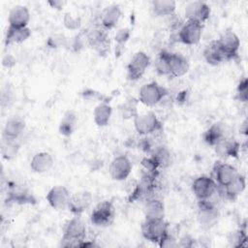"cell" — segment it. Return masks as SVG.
<instances>
[{
  "instance_id": "obj_39",
  "label": "cell",
  "mask_w": 248,
  "mask_h": 248,
  "mask_svg": "<svg viewBox=\"0 0 248 248\" xmlns=\"http://www.w3.org/2000/svg\"><path fill=\"white\" fill-rule=\"evenodd\" d=\"M158 245L160 247H164V248H174V247H178V242L176 241V239L171 234H170L168 232L159 241Z\"/></svg>"
},
{
  "instance_id": "obj_8",
  "label": "cell",
  "mask_w": 248,
  "mask_h": 248,
  "mask_svg": "<svg viewBox=\"0 0 248 248\" xmlns=\"http://www.w3.org/2000/svg\"><path fill=\"white\" fill-rule=\"evenodd\" d=\"M202 23L186 20L178 30L177 40L184 45L193 46V45H197L200 42L202 38Z\"/></svg>"
},
{
  "instance_id": "obj_33",
  "label": "cell",
  "mask_w": 248,
  "mask_h": 248,
  "mask_svg": "<svg viewBox=\"0 0 248 248\" xmlns=\"http://www.w3.org/2000/svg\"><path fill=\"white\" fill-rule=\"evenodd\" d=\"M137 101L134 99L131 100H127V102L123 103L120 107H119V110L120 113L122 115L123 118L125 119H129V118H134L137 114Z\"/></svg>"
},
{
  "instance_id": "obj_11",
  "label": "cell",
  "mask_w": 248,
  "mask_h": 248,
  "mask_svg": "<svg viewBox=\"0 0 248 248\" xmlns=\"http://www.w3.org/2000/svg\"><path fill=\"white\" fill-rule=\"evenodd\" d=\"M132 163L130 159L125 155L116 156L110 162L108 167V172L110 177L116 181L125 180L132 171Z\"/></svg>"
},
{
  "instance_id": "obj_14",
  "label": "cell",
  "mask_w": 248,
  "mask_h": 248,
  "mask_svg": "<svg viewBox=\"0 0 248 248\" xmlns=\"http://www.w3.org/2000/svg\"><path fill=\"white\" fill-rule=\"evenodd\" d=\"M220 46L227 54L230 60L234 59L238 55V49L240 46V41L238 36L232 30L224 31L219 39H217Z\"/></svg>"
},
{
  "instance_id": "obj_20",
  "label": "cell",
  "mask_w": 248,
  "mask_h": 248,
  "mask_svg": "<svg viewBox=\"0 0 248 248\" xmlns=\"http://www.w3.org/2000/svg\"><path fill=\"white\" fill-rule=\"evenodd\" d=\"M30 20V12L23 5H16L9 13L8 22L11 27H27Z\"/></svg>"
},
{
  "instance_id": "obj_31",
  "label": "cell",
  "mask_w": 248,
  "mask_h": 248,
  "mask_svg": "<svg viewBox=\"0 0 248 248\" xmlns=\"http://www.w3.org/2000/svg\"><path fill=\"white\" fill-rule=\"evenodd\" d=\"M76 115L73 111H68L66 112V114L64 115L63 119L60 122L59 125V132L60 134L64 135V136H70L72 135V133L75 130V126H76Z\"/></svg>"
},
{
  "instance_id": "obj_27",
  "label": "cell",
  "mask_w": 248,
  "mask_h": 248,
  "mask_svg": "<svg viewBox=\"0 0 248 248\" xmlns=\"http://www.w3.org/2000/svg\"><path fill=\"white\" fill-rule=\"evenodd\" d=\"M31 36V30L27 27H8L6 38H5V44L6 46L12 45V44H20L26 41Z\"/></svg>"
},
{
  "instance_id": "obj_34",
  "label": "cell",
  "mask_w": 248,
  "mask_h": 248,
  "mask_svg": "<svg viewBox=\"0 0 248 248\" xmlns=\"http://www.w3.org/2000/svg\"><path fill=\"white\" fill-rule=\"evenodd\" d=\"M156 71L159 75L169 76V51L162 50L156 60Z\"/></svg>"
},
{
  "instance_id": "obj_13",
  "label": "cell",
  "mask_w": 248,
  "mask_h": 248,
  "mask_svg": "<svg viewBox=\"0 0 248 248\" xmlns=\"http://www.w3.org/2000/svg\"><path fill=\"white\" fill-rule=\"evenodd\" d=\"M210 16V7L202 1H192L185 7V17L187 20L203 23Z\"/></svg>"
},
{
  "instance_id": "obj_12",
  "label": "cell",
  "mask_w": 248,
  "mask_h": 248,
  "mask_svg": "<svg viewBox=\"0 0 248 248\" xmlns=\"http://www.w3.org/2000/svg\"><path fill=\"white\" fill-rule=\"evenodd\" d=\"M71 194L65 186H53L46 194V201L48 204L55 210H64L68 208Z\"/></svg>"
},
{
  "instance_id": "obj_23",
  "label": "cell",
  "mask_w": 248,
  "mask_h": 248,
  "mask_svg": "<svg viewBox=\"0 0 248 248\" xmlns=\"http://www.w3.org/2000/svg\"><path fill=\"white\" fill-rule=\"evenodd\" d=\"M54 160L50 153L42 151L36 153L30 162V168L34 172L44 173L49 170L53 166Z\"/></svg>"
},
{
  "instance_id": "obj_40",
  "label": "cell",
  "mask_w": 248,
  "mask_h": 248,
  "mask_svg": "<svg viewBox=\"0 0 248 248\" xmlns=\"http://www.w3.org/2000/svg\"><path fill=\"white\" fill-rule=\"evenodd\" d=\"M15 62H16V60H15V58H14L12 55H6V56L3 58V65H4L5 67L10 68V67H12V66L15 65Z\"/></svg>"
},
{
  "instance_id": "obj_28",
  "label": "cell",
  "mask_w": 248,
  "mask_h": 248,
  "mask_svg": "<svg viewBox=\"0 0 248 248\" xmlns=\"http://www.w3.org/2000/svg\"><path fill=\"white\" fill-rule=\"evenodd\" d=\"M112 113V108L108 103H100L96 106L93 111L94 122L99 127H105L108 124L110 116Z\"/></svg>"
},
{
  "instance_id": "obj_7",
  "label": "cell",
  "mask_w": 248,
  "mask_h": 248,
  "mask_svg": "<svg viewBox=\"0 0 248 248\" xmlns=\"http://www.w3.org/2000/svg\"><path fill=\"white\" fill-rule=\"evenodd\" d=\"M212 177L218 187H225L232 183L240 174L235 167L221 161L215 162L212 169Z\"/></svg>"
},
{
  "instance_id": "obj_24",
  "label": "cell",
  "mask_w": 248,
  "mask_h": 248,
  "mask_svg": "<svg viewBox=\"0 0 248 248\" xmlns=\"http://www.w3.org/2000/svg\"><path fill=\"white\" fill-rule=\"evenodd\" d=\"M121 14V9L116 4H112L106 7L101 13V26L107 30L113 28L120 19Z\"/></svg>"
},
{
  "instance_id": "obj_30",
  "label": "cell",
  "mask_w": 248,
  "mask_h": 248,
  "mask_svg": "<svg viewBox=\"0 0 248 248\" xmlns=\"http://www.w3.org/2000/svg\"><path fill=\"white\" fill-rule=\"evenodd\" d=\"M20 149V143L17 140H2L1 153L4 159L11 160L15 158Z\"/></svg>"
},
{
  "instance_id": "obj_22",
  "label": "cell",
  "mask_w": 248,
  "mask_h": 248,
  "mask_svg": "<svg viewBox=\"0 0 248 248\" xmlns=\"http://www.w3.org/2000/svg\"><path fill=\"white\" fill-rule=\"evenodd\" d=\"M25 129V121L19 116L9 118L3 129L4 140H17Z\"/></svg>"
},
{
  "instance_id": "obj_15",
  "label": "cell",
  "mask_w": 248,
  "mask_h": 248,
  "mask_svg": "<svg viewBox=\"0 0 248 248\" xmlns=\"http://www.w3.org/2000/svg\"><path fill=\"white\" fill-rule=\"evenodd\" d=\"M63 237L78 240L81 242L85 241L86 226L78 215L67 221L65 224L63 229Z\"/></svg>"
},
{
  "instance_id": "obj_36",
  "label": "cell",
  "mask_w": 248,
  "mask_h": 248,
  "mask_svg": "<svg viewBox=\"0 0 248 248\" xmlns=\"http://www.w3.org/2000/svg\"><path fill=\"white\" fill-rule=\"evenodd\" d=\"M63 22L66 28L70 29V30H76L78 28H79L80 26V18L78 16H74L72 14L70 13H66L63 18Z\"/></svg>"
},
{
  "instance_id": "obj_4",
  "label": "cell",
  "mask_w": 248,
  "mask_h": 248,
  "mask_svg": "<svg viewBox=\"0 0 248 248\" xmlns=\"http://www.w3.org/2000/svg\"><path fill=\"white\" fill-rule=\"evenodd\" d=\"M140 230L142 236L146 240L157 244L169 232L168 223L164 219H145Z\"/></svg>"
},
{
  "instance_id": "obj_2",
  "label": "cell",
  "mask_w": 248,
  "mask_h": 248,
  "mask_svg": "<svg viewBox=\"0 0 248 248\" xmlns=\"http://www.w3.org/2000/svg\"><path fill=\"white\" fill-rule=\"evenodd\" d=\"M168 91L156 81H151L143 84L139 91V101L147 107H153L159 104Z\"/></svg>"
},
{
  "instance_id": "obj_1",
  "label": "cell",
  "mask_w": 248,
  "mask_h": 248,
  "mask_svg": "<svg viewBox=\"0 0 248 248\" xmlns=\"http://www.w3.org/2000/svg\"><path fill=\"white\" fill-rule=\"evenodd\" d=\"M214 196L208 200L198 201V221L203 229L212 228L220 217L217 203L213 201Z\"/></svg>"
},
{
  "instance_id": "obj_21",
  "label": "cell",
  "mask_w": 248,
  "mask_h": 248,
  "mask_svg": "<svg viewBox=\"0 0 248 248\" xmlns=\"http://www.w3.org/2000/svg\"><path fill=\"white\" fill-rule=\"evenodd\" d=\"M229 137V133L225 124L221 122H216L212 124L203 134L202 139L203 140L211 146H215L224 139Z\"/></svg>"
},
{
  "instance_id": "obj_9",
  "label": "cell",
  "mask_w": 248,
  "mask_h": 248,
  "mask_svg": "<svg viewBox=\"0 0 248 248\" xmlns=\"http://www.w3.org/2000/svg\"><path fill=\"white\" fill-rule=\"evenodd\" d=\"M108 30L104 27H94L85 34V40L89 46L94 48L100 54L107 52L109 46V38L107 32Z\"/></svg>"
},
{
  "instance_id": "obj_5",
  "label": "cell",
  "mask_w": 248,
  "mask_h": 248,
  "mask_svg": "<svg viewBox=\"0 0 248 248\" xmlns=\"http://www.w3.org/2000/svg\"><path fill=\"white\" fill-rule=\"evenodd\" d=\"M134 127L138 134L148 136L162 129V124L152 111L138 113L134 117Z\"/></svg>"
},
{
  "instance_id": "obj_25",
  "label": "cell",
  "mask_w": 248,
  "mask_h": 248,
  "mask_svg": "<svg viewBox=\"0 0 248 248\" xmlns=\"http://www.w3.org/2000/svg\"><path fill=\"white\" fill-rule=\"evenodd\" d=\"M217 155L221 158L237 157L240 149V144L232 137H228L214 146Z\"/></svg>"
},
{
  "instance_id": "obj_38",
  "label": "cell",
  "mask_w": 248,
  "mask_h": 248,
  "mask_svg": "<svg viewBox=\"0 0 248 248\" xmlns=\"http://www.w3.org/2000/svg\"><path fill=\"white\" fill-rule=\"evenodd\" d=\"M130 36H131V31L129 28L119 29L114 36V40L117 43V47H122V46H124L125 43L129 40Z\"/></svg>"
},
{
  "instance_id": "obj_41",
  "label": "cell",
  "mask_w": 248,
  "mask_h": 248,
  "mask_svg": "<svg viewBox=\"0 0 248 248\" xmlns=\"http://www.w3.org/2000/svg\"><path fill=\"white\" fill-rule=\"evenodd\" d=\"M52 8L54 9H57V10H61L65 4V2H62V1H59V0H54V1H48L47 2Z\"/></svg>"
},
{
  "instance_id": "obj_18",
  "label": "cell",
  "mask_w": 248,
  "mask_h": 248,
  "mask_svg": "<svg viewBox=\"0 0 248 248\" xmlns=\"http://www.w3.org/2000/svg\"><path fill=\"white\" fill-rule=\"evenodd\" d=\"M190 65L188 59L180 53L169 51V76L179 78L189 71Z\"/></svg>"
},
{
  "instance_id": "obj_17",
  "label": "cell",
  "mask_w": 248,
  "mask_h": 248,
  "mask_svg": "<svg viewBox=\"0 0 248 248\" xmlns=\"http://www.w3.org/2000/svg\"><path fill=\"white\" fill-rule=\"evenodd\" d=\"M92 202V195L87 191H79L71 195L68 209L75 215H80L84 212Z\"/></svg>"
},
{
  "instance_id": "obj_10",
  "label": "cell",
  "mask_w": 248,
  "mask_h": 248,
  "mask_svg": "<svg viewBox=\"0 0 248 248\" xmlns=\"http://www.w3.org/2000/svg\"><path fill=\"white\" fill-rule=\"evenodd\" d=\"M150 59L143 51L136 52L127 65V78L131 80L140 78L149 66Z\"/></svg>"
},
{
  "instance_id": "obj_19",
  "label": "cell",
  "mask_w": 248,
  "mask_h": 248,
  "mask_svg": "<svg viewBox=\"0 0 248 248\" xmlns=\"http://www.w3.org/2000/svg\"><path fill=\"white\" fill-rule=\"evenodd\" d=\"M203 57L208 64L213 66L219 65L223 62L230 60L227 54L222 49V47L220 46L217 40H213L205 46L203 49Z\"/></svg>"
},
{
  "instance_id": "obj_26",
  "label": "cell",
  "mask_w": 248,
  "mask_h": 248,
  "mask_svg": "<svg viewBox=\"0 0 248 248\" xmlns=\"http://www.w3.org/2000/svg\"><path fill=\"white\" fill-rule=\"evenodd\" d=\"M142 210L145 219H164L165 217V205L162 201L155 198L147 199Z\"/></svg>"
},
{
  "instance_id": "obj_37",
  "label": "cell",
  "mask_w": 248,
  "mask_h": 248,
  "mask_svg": "<svg viewBox=\"0 0 248 248\" xmlns=\"http://www.w3.org/2000/svg\"><path fill=\"white\" fill-rule=\"evenodd\" d=\"M247 78H243L238 85H237V88H236V98L240 101V102H247V99H248V88H247Z\"/></svg>"
},
{
  "instance_id": "obj_16",
  "label": "cell",
  "mask_w": 248,
  "mask_h": 248,
  "mask_svg": "<svg viewBox=\"0 0 248 248\" xmlns=\"http://www.w3.org/2000/svg\"><path fill=\"white\" fill-rule=\"evenodd\" d=\"M246 186V179L242 174H239L235 180L225 187H218L217 194L222 200L233 201L235 200L244 190Z\"/></svg>"
},
{
  "instance_id": "obj_6",
  "label": "cell",
  "mask_w": 248,
  "mask_h": 248,
  "mask_svg": "<svg viewBox=\"0 0 248 248\" xmlns=\"http://www.w3.org/2000/svg\"><path fill=\"white\" fill-rule=\"evenodd\" d=\"M217 183L212 176L200 175L192 183V192L198 201H204L212 198L217 193Z\"/></svg>"
},
{
  "instance_id": "obj_3",
  "label": "cell",
  "mask_w": 248,
  "mask_h": 248,
  "mask_svg": "<svg viewBox=\"0 0 248 248\" xmlns=\"http://www.w3.org/2000/svg\"><path fill=\"white\" fill-rule=\"evenodd\" d=\"M115 219V208L111 202L104 201L98 203L90 214V221L97 227H108Z\"/></svg>"
},
{
  "instance_id": "obj_35",
  "label": "cell",
  "mask_w": 248,
  "mask_h": 248,
  "mask_svg": "<svg viewBox=\"0 0 248 248\" xmlns=\"http://www.w3.org/2000/svg\"><path fill=\"white\" fill-rule=\"evenodd\" d=\"M46 45L51 48H57L61 46H65L67 45V39L62 34H54L50 36L47 41Z\"/></svg>"
},
{
  "instance_id": "obj_32",
  "label": "cell",
  "mask_w": 248,
  "mask_h": 248,
  "mask_svg": "<svg viewBox=\"0 0 248 248\" xmlns=\"http://www.w3.org/2000/svg\"><path fill=\"white\" fill-rule=\"evenodd\" d=\"M151 159L154 161L156 167H167L170 164V153L166 147L160 146L154 150Z\"/></svg>"
},
{
  "instance_id": "obj_29",
  "label": "cell",
  "mask_w": 248,
  "mask_h": 248,
  "mask_svg": "<svg viewBox=\"0 0 248 248\" xmlns=\"http://www.w3.org/2000/svg\"><path fill=\"white\" fill-rule=\"evenodd\" d=\"M176 9V3L172 0H158L151 2V10L156 16H171Z\"/></svg>"
}]
</instances>
